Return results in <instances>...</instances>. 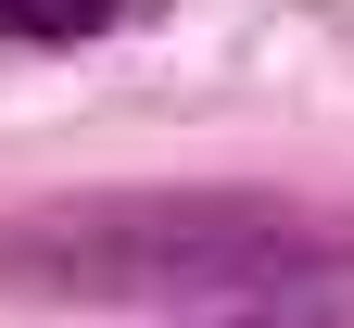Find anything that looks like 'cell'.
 I'll return each instance as SVG.
<instances>
[{
  "instance_id": "6da1fadb",
  "label": "cell",
  "mask_w": 354,
  "mask_h": 328,
  "mask_svg": "<svg viewBox=\"0 0 354 328\" xmlns=\"http://www.w3.org/2000/svg\"><path fill=\"white\" fill-rule=\"evenodd\" d=\"M304 253V215L253 190H64L0 215V291L26 303H228Z\"/></svg>"
},
{
  "instance_id": "3957f363",
  "label": "cell",
  "mask_w": 354,
  "mask_h": 328,
  "mask_svg": "<svg viewBox=\"0 0 354 328\" xmlns=\"http://www.w3.org/2000/svg\"><path fill=\"white\" fill-rule=\"evenodd\" d=\"M102 26H127V0H0V38H38V51L102 38Z\"/></svg>"
},
{
  "instance_id": "7a4b0ae2",
  "label": "cell",
  "mask_w": 354,
  "mask_h": 328,
  "mask_svg": "<svg viewBox=\"0 0 354 328\" xmlns=\"http://www.w3.org/2000/svg\"><path fill=\"white\" fill-rule=\"evenodd\" d=\"M190 328H354V253H304L279 278H253V291L203 303Z\"/></svg>"
}]
</instances>
